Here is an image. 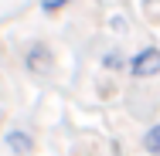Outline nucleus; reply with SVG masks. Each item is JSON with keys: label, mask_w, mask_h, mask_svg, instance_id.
<instances>
[{"label": "nucleus", "mask_w": 160, "mask_h": 156, "mask_svg": "<svg viewBox=\"0 0 160 156\" xmlns=\"http://www.w3.org/2000/svg\"><path fill=\"white\" fill-rule=\"evenodd\" d=\"M24 68H28L31 75H48V71L55 68V54H51V48H48L44 41L28 44V51H24Z\"/></svg>", "instance_id": "obj_1"}, {"label": "nucleus", "mask_w": 160, "mask_h": 156, "mask_svg": "<svg viewBox=\"0 0 160 156\" xmlns=\"http://www.w3.org/2000/svg\"><path fill=\"white\" fill-rule=\"evenodd\" d=\"M126 68L133 78H153V75H160V51L157 48H143V51H136L129 58Z\"/></svg>", "instance_id": "obj_2"}, {"label": "nucleus", "mask_w": 160, "mask_h": 156, "mask_svg": "<svg viewBox=\"0 0 160 156\" xmlns=\"http://www.w3.org/2000/svg\"><path fill=\"white\" fill-rule=\"evenodd\" d=\"M7 149L17 153V156H28L34 149V143H31V136H28L24 129H10V132H7Z\"/></svg>", "instance_id": "obj_3"}, {"label": "nucleus", "mask_w": 160, "mask_h": 156, "mask_svg": "<svg viewBox=\"0 0 160 156\" xmlns=\"http://www.w3.org/2000/svg\"><path fill=\"white\" fill-rule=\"evenodd\" d=\"M143 149H147L150 156H160V122L150 125V129L143 132Z\"/></svg>", "instance_id": "obj_4"}, {"label": "nucleus", "mask_w": 160, "mask_h": 156, "mask_svg": "<svg viewBox=\"0 0 160 156\" xmlns=\"http://www.w3.org/2000/svg\"><path fill=\"white\" fill-rule=\"evenodd\" d=\"M123 64H129V61H123L119 51H109V54L102 58V68H109V71H116V68H123Z\"/></svg>", "instance_id": "obj_5"}, {"label": "nucleus", "mask_w": 160, "mask_h": 156, "mask_svg": "<svg viewBox=\"0 0 160 156\" xmlns=\"http://www.w3.org/2000/svg\"><path fill=\"white\" fill-rule=\"evenodd\" d=\"M72 0H41V10L44 14H55V10H62V7H68Z\"/></svg>", "instance_id": "obj_6"}, {"label": "nucleus", "mask_w": 160, "mask_h": 156, "mask_svg": "<svg viewBox=\"0 0 160 156\" xmlns=\"http://www.w3.org/2000/svg\"><path fill=\"white\" fill-rule=\"evenodd\" d=\"M157 3H160V0H143V7H147V10H153Z\"/></svg>", "instance_id": "obj_7"}]
</instances>
